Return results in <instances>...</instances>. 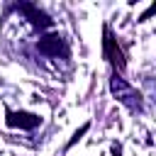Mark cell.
<instances>
[{"instance_id": "obj_2", "label": "cell", "mask_w": 156, "mask_h": 156, "mask_svg": "<svg viewBox=\"0 0 156 156\" xmlns=\"http://www.w3.org/2000/svg\"><path fill=\"white\" fill-rule=\"evenodd\" d=\"M37 49H39V54L51 56V58H56V56H63V58H66V56H68V44H66V39L58 37V34H51V37L39 39Z\"/></svg>"}, {"instance_id": "obj_3", "label": "cell", "mask_w": 156, "mask_h": 156, "mask_svg": "<svg viewBox=\"0 0 156 156\" xmlns=\"http://www.w3.org/2000/svg\"><path fill=\"white\" fill-rule=\"evenodd\" d=\"M5 122L10 127H20V129H34L41 124V117L34 115V112H15V110H7V117Z\"/></svg>"}, {"instance_id": "obj_6", "label": "cell", "mask_w": 156, "mask_h": 156, "mask_svg": "<svg viewBox=\"0 0 156 156\" xmlns=\"http://www.w3.org/2000/svg\"><path fill=\"white\" fill-rule=\"evenodd\" d=\"M154 12H156V5H151V7H149L144 15H141V20H146V17H149V15H154Z\"/></svg>"}, {"instance_id": "obj_5", "label": "cell", "mask_w": 156, "mask_h": 156, "mask_svg": "<svg viewBox=\"0 0 156 156\" xmlns=\"http://www.w3.org/2000/svg\"><path fill=\"white\" fill-rule=\"evenodd\" d=\"M102 51H105V58L112 63V66H117V68H124V56H122V51H119V46H117V41L112 39V34L105 29V41H102Z\"/></svg>"}, {"instance_id": "obj_1", "label": "cell", "mask_w": 156, "mask_h": 156, "mask_svg": "<svg viewBox=\"0 0 156 156\" xmlns=\"http://www.w3.org/2000/svg\"><path fill=\"white\" fill-rule=\"evenodd\" d=\"M110 90H112V95L127 107V110H132V112H141L144 110V100H141V93L139 90H134L122 76H117V71L110 76Z\"/></svg>"}, {"instance_id": "obj_4", "label": "cell", "mask_w": 156, "mask_h": 156, "mask_svg": "<svg viewBox=\"0 0 156 156\" xmlns=\"http://www.w3.org/2000/svg\"><path fill=\"white\" fill-rule=\"evenodd\" d=\"M17 7V12H22L34 27H39V29H46L49 24H51V20H49V15H44L37 5H32V2H20V5H15Z\"/></svg>"}]
</instances>
